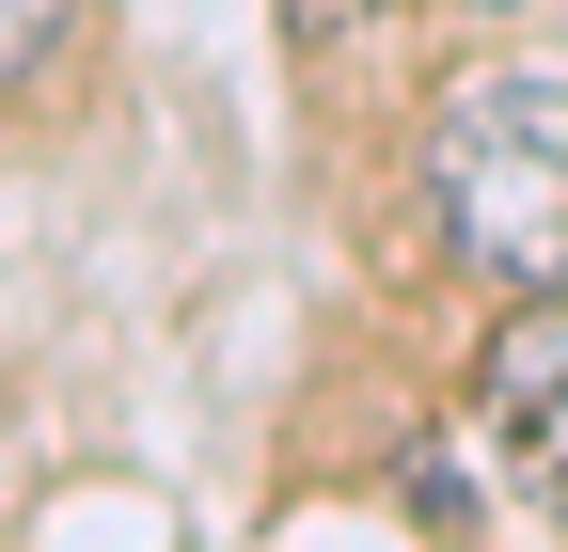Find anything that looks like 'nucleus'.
Listing matches in <instances>:
<instances>
[{
    "instance_id": "20e7f679",
    "label": "nucleus",
    "mask_w": 568,
    "mask_h": 552,
    "mask_svg": "<svg viewBox=\"0 0 568 552\" xmlns=\"http://www.w3.org/2000/svg\"><path fill=\"white\" fill-rule=\"evenodd\" d=\"M474 17H506V0H474Z\"/></svg>"
},
{
    "instance_id": "7ed1b4c3",
    "label": "nucleus",
    "mask_w": 568,
    "mask_h": 552,
    "mask_svg": "<svg viewBox=\"0 0 568 552\" xmlns=\"http://www.w3.org/2000/svg\"><path fill=\"white\" fill-rule=\"evenodd\" d=\"M63 32H80V0H0V80H32Z\"/></svg>"
},
{
    "instance_id": "f257e3e1",
    "label": "nucleus",
    "mask_w": 568,
    "mask_h": 552,
    "mask_svg": "<svg viewBox=\"0 0 568 552\" xmlns=\"http://www.w3.org/2000/svg\"><path fill=\"white\" fill-rule=\"evenodd\" d=\"M426 190H443V222L489 285H568V80L552 63L458 80L426 126Z\"/></svg>"
},
{
    "instance_id": "f03ea898",
    "label": "nucleus",
    "mask_w": 568,
    "mask_h": 552,
    "mask_svg": "<svg viewBox=\"0 0 568 552\" xmlns=\"http://www.w3.org/2000/svg\"><path fill=\"white\" fill-rule=\"evenodd\" d=\"M474 410H489V442H506V473L568 521V285L506 300V331L474 348Z\"/></svg>"
}]
</instances>
